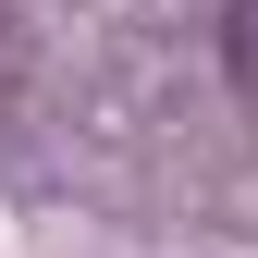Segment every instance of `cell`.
Instances as JSON below:
<instances>
[{
	"instance_id": "cell-1",
	"label": "cell",
	"mask_w": 258,
	"mask_h": 258,
	"mask_svg": "<svg viewBox=\"0 0 258 258\" xmlns=\"http://www.w3.org/2000/svg\"><path fill=\"white\" fill-rule=\"evenodd\" d=\"M221 74L258 99V0H234V25H221Z\"/></svg>"
}]
</instances>
